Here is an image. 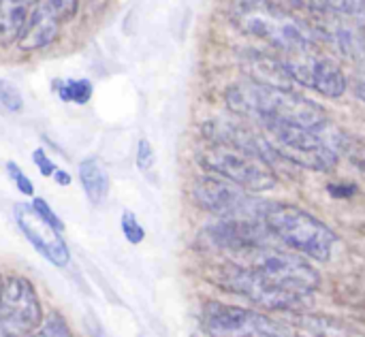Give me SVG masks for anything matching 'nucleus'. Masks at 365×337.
I'll return each instance as SVG.
<instances>
[{
	"label": "nucleus",
	"instance_id": "f257e3e1",
	"mask_svg": "<svg viewBox=\"0 0 365 337\" xmlns=\"http://www.w3.org/2000/svg\"><path fill=\"white\" fill-rule=\"evenodd\" d=\"M244 265H229L220 284L265 310H291L310 297L319 284V271L297 252L276 244L244 254Z\"/></svg>",
	"mask_w": 365,
	"mask_h": 337
},
{
	"label": "nucleus",
	"instance_id": "f03ea898",
	"mask_svg": "<svg viewBox=\"0 0 365 337\" xmlns=\"http://www.w3.org/2000/svg\"><path fill=\"white\" fill-rule=\"evenodd\" d=\"M227 107L233 113L255 122L280 120L306 128H321L327 124V113L319 103L293 88L265 85L252 79L235 83L227 90Z\"/></svg>",
	"mask_w": 365,
	"mask_h": 337
},
{
	"label": "nucleus",
	"instance_id": "7ed1b4c3",
	"mask_svg": "<svg viewBox=\"0 0 365 337\" xmlns=\"http://www.w3.org/2000/svg\"><path fill=\"white\" fill-rule=\"evenodd\" d=\"M229 19L248 36L261 38L280 53L319 45V32L274 0H233Z\"/></svg>",
	"mask_w": 365,
	"mask_h": 337
},
{
	"label": "nucleus",
	"instance_id": "20e7f679",
	"mask_svg": "<svg viewBox=\"0 0 365 337\" xmlns=\"http://www.w3.org/2000/svg\"><path fill=\"white\" fill-rule=\"evenodd\" d=\"M261 220L280 244L317 263L329 261L338 244V235L323 220L297 205L267 201Z\"/></svg>",
	"mask_w": 365,
	"mask_h": 337
},
{
	"label": "nucleus",
	"instance_id": "39448f33",
	"mask_svg": "<svg viewBox=\"0 0 365 337\" xmlns=\"http://www.w3.org/2000/svg\"><path fill=\"white\" fill-rule=\"evenodd\" d=\"M259 124L278 158L319 173L331 171L338 165L340 154L331 143L329 122L321 128H306L280 120H263Z\"/></svg>",
	"mask_w": 365,
	"mask_h": 337
},
{
	"label": "nucleus",
	"instance_id": "423d86ee",
	"mask_svg": "<svg viewBox=\"0 0 365 337\" xmlns=\"http://www.w3.org/2000/svg\"><path fill=\"white\" fill-rule=\"evenodd\" d=\"M199 165L212 171L214 175L225 177L255 195L267 192L278 184L272 162L231 145L212 143L207 150L199 154Z\"/></svg>",
	"mask_w": 365,
	"mask_h": 337
},
{
	"label": "nucleus",
	"instance_id": "0eeeda50",
	"mask_svg": "<svg viewBox=\"0 0 365 337\" xmlns=\"http://www.w3.org/2000/svg\"><path fill=\"white\" fill-rule=\"evenodd\" d=\"M280 58H282L287 73L291 75L295 83L317 90L323 96L340 98L349 88V79L342 66L334 58L323 53L319 45H308V47L293 49V51H284Z\"/></svg>",
	"mask_w": 365,
	"mask_h": 337
},
{
	"label": "nucleus",
	"instance_id": "6e6552de",
	"mask_svg": "<svg viewBox=\"0 0 365 337\" xmlns=\"http://www.w3.org/2000/svg\"><path fill=\"white\" fill-rule=\"evenodd\" d=\"M192 199L201 209L218 218H259L261 220L265 205H267V201L257 199L255 192H248L240 188L237 184L218 175H203L195 180Z\"/></svg>",
	"mask_w": 365,
	"mask_h": 337
},
{
	"label": "nucleus",
	"instance_id": "1a4fd4ad",
	"mask_svg": "<svg viewBox=\"0 0 365 337\" xmlns=\"http://www.w3.org/2000/svg\"><path fill=\"white\" fill-rule=\"evenodd\" d=\"M43 312L34 286L26 278H9L0 286V337H30Z\"/></svg>",
	"mask_w": 365,
	"mask_h": 337
},
{
	"label": "nucleus",
	"instance_id": "9d476101",
	"mask_svg": "<svg viewBox=\"0 0 365 337\" xmlns=\"http://www.w3.org/2000/svg\"><path fill=\"white\" fill-rule=\"evenodd\" d=\"M203 329L210 337H291L263 314L218 301L205 304Z\"/></svg>",
	"mask_w": 365,
	"mask_h": 337
},
{
	"label": "nucleus",
	"instance_id": "9b49d317",
	"mask_svg": "<svg viewBox=\"0 0 365 337\" xmlns=\"http://www.w3.org/2000/svg\"><path fill=\"white\" fill-rule=\"evenodd\" d=\"M207 235L214 246L240 256L278 242L259 218H220V222L207 229Z\"/></svg>",
	"mask_w": 365,
	"mask_h": 337
},
{
	"label": "nucleus",
	"instance_id": "f8f14e48",
	"mask_svg": "<svg viewBox=\"0 0 365 337\" xmlns=\"http://www.w3.org/2000/svg\"><path fill=\"white\" fill-rule=\"evenodd\" d=\"M15 220L17 227L21 229V233L26 235V239L56 267H64L71 261L68 254V246L62 239L60 231L56 227H51L49 222H45L34 209L32 205L19 203L15 205Z\"/></svg>",
	"mask_w": 365,
	"mask_h": 337
},
{
	"label": "nucleus",
	"instance_id": "ddd939ff",
	"mask_svg": "<svg viewBox=\"0 0 365 337\" xmlns=\"http://www.w3.org/2000/svg\"><path fill=\"white\" fill-rule=\"evenodd\" d=\"M205 137L210 139V143H220V145H231L244 152H250L267 162H272L278 154L274 152V147L269 145V141L265 139V135H259L255 130H250L244 124L237 122H229V120H212L203 126Z\"/></svg>",
	"mask_w": 365,
	"mask_h": 337
},
{
	"label": "nucleus",
	"instance_id": "4468645a",
	"mask_svg": "<svg viewBox=\"0 0 365 337\" xmlns=\"http://www.w3.org/2000/svg\"><path fill=\"white\" fill-rule=\"evenodd\" d=\"M244 66L248 73V79L265 83V85H278V88H293V79L287 73L282 58H276L265 51L250 49L244 56Z\"/></svg>",
	"mask_w": 365,
	"mask_h": 337
},
{
	"label": "nucleus",
	"instance_id": "2eb2a0df",
	"mask_svg": "<svg viewBox=\"0 0 365 337\" xmlns=\"http://www.w3.org/2000/svg\"><path fill=\"white\" fill-rule=\"evenodd\" d=\"M58 30H60V21L38 6L34 13L28 15V21L17 38V45L24 51L43 49L58 36Z\"/></svg>",
	"mask_w": 365,
	"mask_h": 337
},
{
	"label": "nucleus",
	"instance_id": "dca6fc26",
	"mask_svg": "<svg viewBox=\"0 0 365 337\" xmlns=\"http://www.w3.org/2000/svg\"><path fill=\"white\" fill-rule=\"evenodd\" d=\"M79 182L83 186L86 197L94 203L101 205L107 195H109V175L105 165L98 158H86L79 165Z\"/></svg>",
	"mask_w": 365,
	"mask_h": 337
},
{
	"label": "nucleus",
	"instance_id": "f3484780",
	"mask_svg": "<svg viewBox=\"0 0 365 337\" xmlns=\"http://www.w3.org/2000/svg\"><path fill=\"white\" fill-rule=\"evenodd\" d=\"M26 2L19 0H0V45H9L19 38L28 21Z\"/></svg>",
	"mask_w": 365,
	"mask_h": 337
},
{
	"label": "nucleus",
	"instance_id": "a211bd4d",
	"mask_svg": "<svg viewBox=\"0 0 365 337\" xmlns=\"http://www.w3.org/2000/svg\"><path fill=\"white\" fill-rule=\"evenodd\" d=\"M53 88L64 103L86 105L92 98V83L88 79H64V81H56Z\"/></svg>",
	"mask_w": 365,
	"mask_h": 337
},
{
	"label": "nucleus",
	"instance_id": "6ab92c4d",
	"mask_svg": "<svg viewBox=\"0 0 365 337\" xmlns=\"http://www.w3.org/2000/svg\"><path fill=\"white\" fill-rule=\"evenodd\" d=\"M38 6L43 11H47L49 15H53L58 21H64V19H71L77 13L79 0H41Z\"/></svg>",
	"mask_w": 365,
	"mask_h": 337
},
{
	"label": "nucleus",
	"instance_id": "aec40b11",
	"mask_svg": "<svg viewBox=\"0 0 365 337\" xmlns=\"http://www.w3.org/2000/svg\"><path fill=\"white\" fill-rule=\"evenodd\" d=\"M120 224H122L124 237H126L130 244L137 246V244H141V242L145 239V231H143V227L139 224V220H137V216H135L133 212H124Z\"/></svg>",
	"mask_w": 365,
	"mask_h": 337
},
{
	"label": "nucleus",
	"instance_id": "412c9836",
	"mask_svg": "<svg viewBox=\"0 0 365 337\" xmlns=\"http://www.w3.org/2000/svg\"><path fill=\"white\" fill-rule=\"evenodd\" d=\"M0 105L6 111H19L21 105H24L19 90L13 83H9V81H0Z\"/></svg>",
	"mask_w": 365,
	"mask_h": 337
},
{
	"label": "nucleus",
	"instance_id": "4be33fe9",
	"mask_svg": "<svg viewBox=\"0 0 365 337\" xmlns=\"http://www.w3.org/2000/svg\"><path fill=\"white\" fill-rule=\"evenodd\" d=\"M30 337H71V331L60 316H51L45 321V325L36 333H32Z\"/></svg>",
	"mask_w": 365,
	"mask_h": 337
},
{
	"label": "nucleus",
	"instance_id": "5701e85b",
	"mask_svg": "<svg viewBox=\"0 0 365 337\" xmlns=\"http://www.w3.org/2000/svg\"><path fill=\"white\" fill-rule=\"evenodd\" d=\"M6 171H9V177L13 180V184L19 188L21 195H26V197H32V195H34L32 182L24 175V171H21L15 162H6Z\"/></svg>",
	"mask_w": 365,
	"mask_h": 337
},
{
	"label": "nucleus",
	"instance_id": "b1692460",
	"mask_svg": "<svg viewBox=\"0 0 365 337\" xmlns=\"http://www.w3.org/2000/svg\"><path fill=\"white\" fill-rule=\"evenodd\" d=\"M32 209L45 220V222H49L51 227H56L58 231H62L64 229V224H62V220L53 214V209L47 205V201H43V199H38V197H34V201H32Z\"/></svg>",
	"mask_w": 365,
	"mask_h": 337
},
{
	"label": "nucleus",
	"instance_id": "393cba45",
	"mask_svg": "<svg viewBox=\"0 0 365 337\" xmlns=\"http://www.w3.org/2000/svg\"><path fill=\"white\" fill-rule=\"evenodd\" d=\"M154 160H156V156H154V150H152L150 141L148 139H141L137 143V167L141 171H150L152 165H154Z\"/></svg>",
	"mask_w": 365,
	"mask_h": 337
},
{
	"label": "nucleus",
	"instance_id": "a878e982",
	"mask_svg": "<svg viewBox=\"0 0 365 337\" xmlns=\"http://www.w3.org/2000/svg\"><path fill=\"white\" fill-rule=\"evenodd\" d=\"M32 162H34V167L41 171V175H45V177H51V175H53V171H56V165L47 158V154H45L43 150H34V154H32Z\"/></svg>",
	"mask_w": 365,
	"mask_h": 337
},
{
	"label": "nucleus",
	"instance_id": "bb28decb",
	"mask_svg": "<svg viewBox=\"0 0 365 337\" xmlns=\"http://www.w3.org/2000/svg\"><path fill=\"white\" fill-rule=\"evenodd\" d=\"M355 94L365 103V73H361V75L355 79Z\"/></svg>",
	"mask_w": 365,
	"mask_h": 337
},
{
	"label": "nucleus",
	"instance_id": "cd10ccee",
	"mask_svg": "<svg viewBox=\"0 0 365 337\" xmlns=\"http://www.w3.org/2000/svg\"><path fill=\"white\" fill-rule=\"evenodd\" d=\"M53 180H56L60 186H68V184H71V175H68L66 171H60V169L53 171Z\"/></svg>",
	"mask_w": 365,
	"mask_h": 337
},
{
	"label": "nucleus",
	"instance_id": "c85d7f7f",
	"mask_svg": "<svg viewBox=\"0 0 365 337\" xmlns=\"http://www.w3.org/2000/svg\"><path fill=\"white\" fill-rule=\"evenodd\" d=\"M0 286H2V278H0Z\"/></svg>",
	"mask_w": 365,
	"mask_h": 337
}]
</instances>
